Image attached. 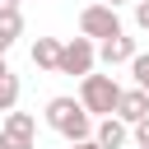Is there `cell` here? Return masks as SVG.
I'll return each mask as SVG.
<instances>
[{"instance_id": "obj_15", "label": "cell", "mask_w": 149, "mask_h": 149, "mask_svg": "<svg viewBox=\"0 0 149 149\" xmlns=\"http://www.w3.org/2000/svg\"><path fill=\"white\" fill-rule=\"evenodd\" d=\"M0 149H37V144H33V140H14V135L0 130Z\"/></svg>"}, {"instance_id": "obj_7", "label": "cell", "mask_w": 149, "mask_h": 149, "mask_svg": "<svg viewBox=\"0 0 149 149\" xmlns=\"http://www.w3.org/2000/svg\"><path fill=\"white\" fill-rule=\"evenodd\" d=\"M93 140H98V149H121V144L130 140V126L116 121V116H102V121L93 126Z\"/></svg>"}, {"instance_id": "obj_16", "label": "cell", "mask_w": 149, "mask_h": 149, "mask_svg": "<svg viewBox=\"0 0 149 149\" xmlns=\"http://www.w3.org/2000/svg\"><path fill=\"white\" fill-rule=\"evenodd\" d=\"M70 149H98V140H79V144H70Z\"/></svg>"}, {"instance_id": "obj_4", "label": "cell", "mask_w": 149, "mask_h": 149, "mask_svg": "<svg viewBox=\"0 0 149 149\" xmlns=\"http://www.w3.org/2000/svg\"><path fill=\"white\" fill-rule=\"evenodd\" d=\"M93 61H98V47L88 42V37H70V42H61V70L56 74H93Z\"/></svg>"}, {"instance_id": "obj_10", "label": "cell", "mask_w": 149, "mask_h": 149, "mask_svg": "<svg viewBox=\"0 0 149 149\" xmlns=\"http://www.w3.org/2000/svg\"><path fill=\"white\" fill-rule=\"evenodd\" d=\"M19 33H23V14H19V9H0V56L14 47Z\"/></svg>"}, {"instance_id": "obj_12", "label": "cell", "mask_w": 149, "mask_h": 149, "mask_svg": "<svg viewBox=\"0 0 149 149\" xmlns=\"http://www.w3.org/2000/svg\"><path fill=\"white\" fill-rule=\"evenodd\" d=\"M130 74H135V88H144V93H149V56H144V51L130 61Z\"/></svg>"}, {"instance_id": "obj_3", "label": "cell", "mask_w": 149, "mask_h": 149, "mask_svg": "<svg viewBox=\"0 0 149 149\" xmlns=\"http://www.w3.org/2000/svg\"><path fill=\"white\" fill-rule=\"evenodd\" d=\"M126 28H121V14L116 9H107V5H84L79 9V37H88V42H107V37H121Z\"/></svg>"}, {"instance_id": "obj_2", "label": "cell", "mask_w": 149, "mask_h": 149, "mask_svg": "<svg viewBox=\"0 0 149 149\" xmlns=\"http://www.w3.org/2000/svg\"><path fill=\"white\" fill-rule=\"evenodd\" d=\"M116 102H121V84L112 74H84L79 79V107L88 116H116Z\"/></svg>"}, {"instance_id": "obj_5", "label": "cell", "mask_w": 149, "mask_h": 149, "mask_svg": "<svg viewBox=\"0 0 149 149\" xmlns=\"http://www.w3.org/2000/svg\"><path fill=\"white\" fill-rule=\"evenodd\" d=\"M144 116H149V93H144V88H121V102H116V121L135 126V121H144Z\"/></svg>"}, {"instance_id": "obj_6", "label": "cell", "mask_w": 149, "mask_h": 149, "mask_svg": "<svg viewBox=\"0 0 149 149\" xmlns=\"http://www.w3.org/2000/svg\"><path fill=\"white\" fill-rule=\"evenodd\" d=\"M98 56H102V65H130L135 56H140V47H135V37H107L102 47H98Z\"/></svg>"}, {"instance_id": "obj_1", "label": "cell", "mask_w": 149, "mask_h": 149, "mask_svg": "<svg viewBox=\"0 0 149 149\" xmlns=\"http://www.w3.org/2000/svg\"><path fill=\"white\" fill-rule=\"evenodd\" d=\"M47 126H51L61 140H70V144L93 140V116L79 107V98H65V93L47 102Z\"/></svg>"}, {"instance_id": "obj_14", "label": "cell", "mask_w": 149, "mask_h": 149, "mask_svg": "<svg viewBox=\"0 0 149 149\" xmlns=\"http://www.w3.org/2000/svg\"><path fill=\"white\" fill-rule=\"evenodd\" d=\"M135 28L149 33V0H135Z\"/></svg>"}, {"instance_id": "obj_18", "label": "cell", "mask_w": 149, "mask_h": 149, "mask_svg": "<svg viewBox=\"0 0 149 149\" xmlns=\"http://www.w3.org/2000/svg\"><path fill=\"white\" fill-rule=\"evenodd\" d=\"M0 9H19V0H0Z\"/></svg>"}, {"instance_id": "obj_9", "label": "cell", "mask_w": 149, "mask_h": 149, "mask_svg": "<svg viewBox=\"0 0 149 149\" xmlns=\"http://www.w3.org/2000/svg\"><path fill=\"white\" fill-rule=\"evenodd\" d=\"M0 130L5 135H14V140H33V130H37V121H33V112H5V121H0Z\"/></svg>"}, {"instance_id": "obj_13", "label": "cell", "mask_w": 149, "mask_h": 149, "mask_svg": "<svg viewBox=\"0 0 149 149\" xmlns=\"http://www.w3.org/2000/svg\"><path fill=\"white\" fill-rule=\"evenodd\" d=\"M130 140H135V149H149V116L130 126Z\"/></svg>"}, {"instance_id": "obj_17", "label": "cell", "mask_w": 149, "mask_h": 149, "mask_svg": "<svg viewBox=\"0 0 149 149\" xmlns=\"http://www.w3.org/2000/svg\"><path fill=\"white\" fill-rule=\"evenodd\" d=\"M98 5H107V9H116V5H135V0H98Z\"/></svg>"}, {"instance_id": "obj_11", "label": "cell", "mask_w": 149, "mask_h": 149, "mask_svg": "<svg viewBox=\"0 0 149 149\" xmlns=\"http://www.w3.org/2000/svg\"><path fill=\"white\" fill-rule=\"evenodd\" d=\"M19 107V74H0V112H14Z\"/></svg>"}, {"instance_id": "obj_19", "label": "cell", "mask_w": 149, "mask_h": 149, "mask_svg": "<svg viewBox=\"0 0 149 149\" xmlns=\"http://www.w3.org/2000/svg\"><path fill=\"white\" fill-rule=\"evenodd\" d=\"M0 74H9V65H5V56H0Z\"/></svg>"}, {"instance_id": "obj_8", "label": "cell", "mask_w": 149, "mask_h": 149, "mask_svg": "<svg viewBox=\"0 0 149 149\" xmlns=\"http://www.w3.org/2000/svg\"><path fill=\"white\" fill-rule=\"evenodd\" d=\"M33 65L56 74V70H61V42H56V37H37V42H33Z\"/></svg>"}]
</instances>
